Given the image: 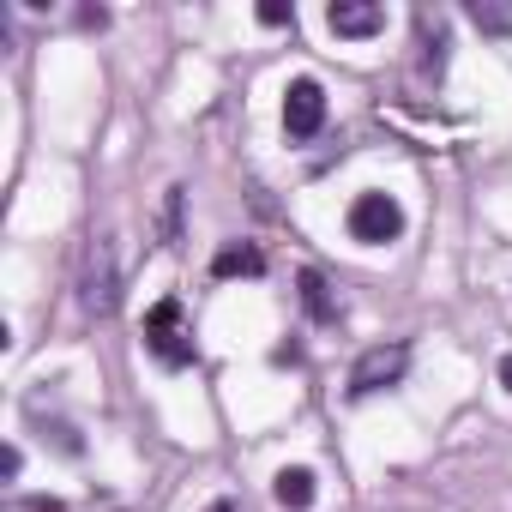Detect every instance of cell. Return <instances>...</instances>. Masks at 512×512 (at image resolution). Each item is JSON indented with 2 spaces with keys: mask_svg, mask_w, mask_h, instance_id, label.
<instances>
[{
  "mask_svg": "<svg viewBox=\"0 0 512 512\" xmlns=\"http://www.w3.org/2000/svg\"><path fill=\"white\" fill-rule=\"evenodd\" d=\"M350 235L362 241V247H386V241H398L404 235V205L392 199V193H356L350 199Z\"/></svg>",
  "mask_w": 512,
  "mask_h": 512,
  "instance_id": "obj_1",
  "label": "cell"
},
{
  "mask_svg": "<svg viewBox=\"0 0 512 512\" xmlns=\"http://www.w3.org/2000/svg\"><path fill=\"white\" fill-rule=\"evenodd\" d=\"M115 302H121V290H115V247L109 241H91L85 247V266H79V308L91 320H109Z\"/></svg>",
  "mask_w": 512,
  "mask_h": 512,
  "instance_id": "obj_2",
  "label": "cell"
},
{
  "mask_svg": "<svg viewBox=\"0 0 512 512\" xmlns=\"http://www.w3.org/2000/svg\"><path fill=\"white\" fill-rule=\"evenodd\" d=\"M145 350L163 362V368H187L193 362V338L181 332V302L163 296L151 314H145Z\"/></svg>",
  "mask_w": 512,
  "mask_h": 512,
  "instance_id": "obj_3",
  "label": "cell"
},
{
  "mask_svg": "<svg viewBox=\"0 0 512 512\" xmlns=\"http://www.w3.org/2000/svg\"><path fill=\"white\" fill-rule=\"evenodd\" d=\"M404 368H410V344H374V350H362L356 368H350V398H374V392L398 386Z\"/></svg>",
  "mask_w": 512,
  "mask_h": 512,
  "instance_id": "obj_4",
  "label": "cell"
},
{
  "mask_svg": "<svg viewBox=\"0 0 512 512\" xmlns=\"http://www.w3.org/2000/svg\"><path fill=\"white\" fill-rule=\"evenodd\" d=\"M326 127V85L320 79H296L284 91V133L290 139H314Z\"/></svg>",
  "mask_w": 512,
  "mask_h": 512,
  "instance_id": "obj_5",
  "label": "cell"
},
{
  "mask_svg": "<svg viewBox=\"0 0 512 512\" xmlns=\"http://www.w3.org/2000/svg\"><path fill=\"white\" fill-rule=\"evenodd\" d=\"M326 25L338 37H380L386 31V13L374 7V0H332L326 7Z\"/></svg>",
  "mask_w": 512,
  "mask_h": 512,
  "instance_id": "obj_6",
  "label": "cell"
},
{
  "mask_svg": "<svg viewBox=\"0 0 512 512\" xmlns=\"http://www.w3.org/2000/svg\"><path fill=\"white\" fill-rule=\"evenodd\" d=\"M260 272H266V253L253 241H229L211 253V278H260Z\"/></svg>",
  "mask_w": 512,
  "mask_h": 512,
  "instance_id": "obj_7",
  "label": "cell"
},
{
  "mask_svg": "<svg viewBox=\"0 0 512 512\" xmlns=\"http://www.w3.org/2000/svg\"><path fill=\"white\" fill-rule=\"evenodd\" d=\"M272 494H278V506H290V512L314 506V470H308V464H284V470L272 476Z\"/></svg>",
  "mask_w": 512,
  "mask_h": 512,
  "instance_id": "obj_8",
  "label": "cell"
},
{
  "mask_svg": "<svg viewBox=\"0 0 512 512\" xmlns=\"http://www.w3.org/2000/svg\"><path fill=\"white\" fill-rule=\"evenodd\" d=\"M296 290H302V308H308V314H314L320 326H332V320H338V302H332V290H326V278H320L314 266H308V272L296 278Z\"/></svg>",
  "mask_w": 512,
  "mask_h": 512,
  "instance_id": "obj_9",
  "label": "cell"
},
{
  "mask_svg": "<svg viewBox=\"0 0 512 512\" xmlns=\"http://www.w3.org/2000/svg\"><path fill=\"white\" fill-rule=\"evenodd\" d=\"M422 73H446V25L440 19H422Z\"/></svg>",
  "mask_w": 512,
  "mask_h": 512,
  "instance_id": "obj_10",
  "label": "cell"
},
{
  "mask_svg": "<svg viewBox=\"0 0 512 512\" xmlns=\"http://www.w3.org/2000/svg\"><path fill=\"white\" fill-rule=\"evenodd\" d=\"M470 25L488 37H512V7H488V0H470Z\"/></svg>",
  "mask_w": 512,
  "mask_h": 512,
  "instance_id": "obj_11",
  "label": "cell"
},
{
  "mask_svg": "<svg viewBox=\"0 0 512 512\" xmlns=\"http://www.w3.org/2000/svg\"><path fill=\"white\" fill-rule=\"evenodd\" d=\"M181 199H187V187H169L163 193V247L181 241Z\"/></svg>",
  "mask_w": 512,
  "mask_h": 512,
  "instance_id": "obj_12",
  "label": "cell"
},
{
  "mask_svg": "<svg viewBox=\"0 0 512 512\" xmlns=\"http://www.w3.org/2000/svg\"><path fill=\"white\" fill-rule=\"evenodd\" d=\"M19 470H25V452H19V446H7V452H0V476H7V482H13Z\"/></svg>",
  "mask_w": 512,
  "mask_h": 512,
  "instance_id": "obj_13",
  "label": "cell"
},
{
  "mask_svg": "<svg viewBox=\"0 0 512 512\" xmlns=\"http://www.w3.org/2000/svg\"><path fill=\"white\" fill-rule=\"evenodd\" d=\"M25 512H67V500H55V494H31Z\"/></svg>",
  "mask_w": 512,
  "mask_h": 512,
  "instance_id": "obj_14",
  "label": "cell"
},
{
  "mask_svg": "<svg viewBox=\"0 0 512 512\" xmlns=\"http://www.w3.org/2000/svg\"><path fill=\"white\" fill-rule=\"evenodd\" d=\"M260 25H290V7H278V0H272V7H260Z\"/></svg>",
  "mask_w": 512,
  "mask_h": 512,
  "instance_id": "obj_15",
  "label": "cell"
},
{
  "mask_svg": "<svg viewBox=\"0 0 512 512\" xmlns=\"http://www.w3.org/2000/svg\"><path fill=\"white\" fill-rule=\"evenodd\" d=\"M500 386L512 392V356H500Z\"/></svg>",
  "mask_w": 512,
  "mask_h": 512,
  "instance_id": "obj_16",
  "label": "cell"
},
{
  "mask_svg": "<svg viewBox=\"0 0 512 512\" xmlns=\"http://www.w3.org/2000/svg\"><path fill=\"white\" fill-rule=\"evenodd\" d=\"M211 512H235V506H229V500H211Z\"/></svg>",
  "mask_w": 512,
  "mask_h": 512,
  "instance_id": "obj_17",
  "label": "cell"
}]
</instances>
